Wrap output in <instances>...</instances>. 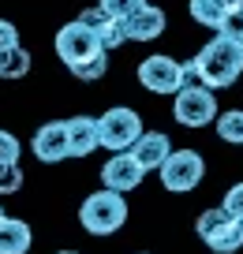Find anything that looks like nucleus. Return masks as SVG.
<instances>
[{
	"label": "nucleus",
	"instance_id": "f257e3e1",
	"mask_svg": "<svg viewBox=\"0 0 243 254\" xmlns=\"http://www.w3.org/2000/svg\"><path fill=\"white\" fill-rule=\"evenodd\" d=\"M195 71H198V82H202L206 90L232 86V82L243 75V45H236V41H228V38H221V34H213L210 45L198 49V56H195Z\"/></svg>",
	"mask_w": 243,
	"mask_h": 254
},
{
	"label": "nucleus",
	"instance_id": "f03ea898",
	"mask_svg": "<svg viewBox=\"0 0 243 254\" xmlns=\"http://www.w3.org/2000/svg\"><path fill=\"white\" fill-rule=\"evenodd\" d=\"M124 221H127V202L116 190L101 187L79 206V224H82V232H90V236H112V232L124 228Z\"/></svg>",
	"mask_w": 243,
	"mask_h": 254
},
{
	"label": "nucleus",
	"instance_id": "7ed1b4c3",
	"mask_svg": "<svg viewBox=\"0 0 243 254\" xmlns=\"http://www.w3.org/2000/svg\"><path fill=\"white\" fill-rule=\"evenodd\" d=\"M195 232L213 254H236L243 247V224L236 221L225 206H213V209H206V213H198Z\"/></svg>",
	"mask_w": 243,
	"mask_h": 254
},
{
	"label": "nucleus",
	"instance_id": "20e7f679",
	"mask_svg": "<svg viewBox=\"0 0 243 254\" xmlns=\"http://www.w3.org/2000/svg\"><path fill=\"white\" fill-rule=\"evenodd\" d=\"M97 135L101 146L112 153H131V146L142 138V120L135 109H109L97 120Z\"/></svg>",
	"mask_w": 243,
	"mask_h": 254
},
{
	"label": "nucleus",
	"instance_id": "39448f33",
	"mask_svg": "<svg viewBox=\"0 0 243 254\" xmlns=\"http://www.w3.org/2000/svg\"><path fill=\"white\" fill-rule=\"evenodd\" d=\"M202 176H206V161H202L198 150H172L168 161L161 165V183H165V190H172V194L195 190L198 183H202Z\"/></svg>",
	"mask_w": 243,
	"mask_h": 254
},
{
	"label": "nucleus",
	"instance_id": "423d86ee",
	"mask_svg": "<svg viewBox=\"0 0 243 254\" xmlns=\"http://www.w3.org/2000/svg\"><path fill=\"white\" fill-rule=\"evenodd\" d=\"M172 116L180 127H206L217 120V101H213V90H206L202 82H191L176 94Z\"/></svg>",
	"mask_w": 243,
	"mask_h": 254
},
{
	"label": "nucleus",
	"instance_id": "0eeeda50",
	"mask_svg": "<svg viewBox=\"0 0 243 254\" xmlns=\"http://www.w3.org/2000/svg\"><path fill=\"white\" fill-rule=\"evenodd\" d=\"M139 82L150 94H180L183 90V64H176L172 56H146L139 64Z\"/></svg>",
	"mask_w": 243,
	"mask_h": 254
},
{
	"label": "nucleus",
	"instance_id": "6e6552de",
	"mask_svg": "<svg viewBox=\"0 0 243 254\" xmlns=\"http://www.w3.org/2000/svg\"><path fill=\"white\" fill-rule=\"evenodd\" d=\"M101 53H105L101 41L79 23V19L68 23L60 34H56V56H60L68 67H75V64H82V60H94V56H101Z\"/></svg>",
	"mask_w": 243,
	"mask_h": 254
},
{
	"label": "nucleus",
	"instance_id": "1a4fd4ad",
	"mask_svg": "<svg viewBox=\"0 0 243 254\" xmlns=\"http://www.w3.org/2000/svg\"><path fill=\"white\" fill-rule=\"evenodd\" d=\"M142 165L131 157V153H112L109 161H105L101 168V183L105 190H116V194H127V190H135L142 183Z\"/></svg>",
	"mask_w": 243,
	"mask_h": 254
},
{
	"label": "nucleus",
	"instance_id": "9d476101",
	"mask_svg": "<svg viewBox=\"0 0 243 254\" xmlns=\"http://www.w3.org/2000/svg\"><path fill=\"white\" fill-rule=\"evenodd\" d=\"M34 157L45 161V165H56V161L71 157V146H68V127L64 120H53V124H41L34 131Z\"/></svg>",
	"mask_w": 243,
	"mask_h": 254
},
{
	"label": "nucleus",
	"instance_id": "9b49d317",
	"mask_svg": "<svg viewBox=\"0 0 243 254\" xmlns=\"http://www.w3.org/2000/svg\"><path fill=\"white\" fill-rule=\"evenodd\" d=\"M168 153H172V142H168V135H161V131H142V138L131 146V157L142 165V172H161Z\"/></svg>",
	"mask_w": 243,
	"mask_h": 254
},
{
	"label": "nucleus",
	"instance_id": "f8f14e48",
	"mask_svg": "<svg viewBox=\"0 0 243 254\" xmlns=\"http://www.w3.org/2000/svg\"><path fill=\"white\" fill-rule=\"evenodd\" d=\"M120 30H124V41H154V38L165 34V11L154 8V4H146V8L135 11L131 19H124Z\"/></svg>",
	"mask_w": 243,
	"mask_h": 254
},
{
	"label": "nucleus",
	"instance_id": "ddd939ff",
	"mask_svg": "<svg viewBox=\"0 0 243 254\" xmlns=\"http://www.w3.org/2000/svg\"><path fill=\"white\" fill-rule=\"evenodd\" d=\"M64 127H68L71 157H90V153L101 146V135H97V120L94 116H71V120H64Z\"/></svg>",
	"mask_w": 243,
	"mask_h": 254
},
{
	"label": "nucleus",
	"instance_id": "4468645a",
	"mask_svg": "<svg viewBox=\"0 0 243 254\" xmlns=\"http://www.w3.org/2000/svg\"><path fill=\"white\" fill-rule=\"evenodd\" d=\"M79 23H82L97 41H101L105 53H109V49H120V45H124V30H120V23H116V19H109L101 8H86V11H79Z\"/></svg>",
	"mask_w": 243,
	"mask_h": 254
},
{
	"label": "nucleus",
	"instance_id": "2eb2a0df",
	"mask_svg": "<svg viewBox=\"0 0 243 254\" xmlns=\"http://www.w3.org/2000/svg\"><path fill=\"white\" fill-rule=\"evenodd\" d=\"M34 243V232L19 217H0V254H26Z\"/></svg>",
	"mask_w": 243,
	"mask_h": 254
},
{
	"label": "nucleus",
	"instance_id": "dca6fc26",
	"mask_svg": "<svg viewBox=\"0 0 243 254\" xmlns=\"http://www.w3.org/2000/svg\"><path fill=\"white\" fill-rule=\"evenodd\" d=\"M236 8H240V0H191V19L210 26V30H221V23H225Z\"/></svg>",
	"mask_w": 243,
	"mask_h": 254
},
{
	"label": "nucleus",
	"instance_id": "f3484780",
	"mask_svg": "<svg viewBox=\"0 0 243 254\" xmlns=\"http://www.w3.org/2000/svg\"><path fill=\"white\" fill-rule=\"evenodd\" d=\"M26 71H30V53L23 45L0 53V79H23Z\"/></svg>",
	"mask_w": 243,
	"mask_h": 254
},
{
	"label": "nucleus",
	"instance_id": "a211bd4d",
	"mask_svg": "<svg viewBox=\"0 0 243 254\" xmlns=\"http://www.w3.org/2000/svg\"><path fill=\"white\" fill-rule=\"evenodd\" d=\"M217 135H221V142L243 146V109L221 112V116H217Z\"/></svg>",
	"mask_w": 243,
	"mask_h": 254
},
{
	"label": "nucleus",
	"instance_id": "6ab92c4d",
	"mask_svg": "<svg viewBox=\"0 0 243 254\" xmlns=\"http://www.w3.org/2000/svg\"><path fill=\"white\" fill-rule=\"evenodd\" d=\"M105 71H109V53H101V56H94V60H82V64L71 67V75H75L79 82H97Z\"/></svg>",
	"mask_w": 243,
	"mask_h": 254
},
{
	"label": "nucleus",
	"instance_id": "aec40b11",
	"mask_svg": "<svg viewBox=\"0 0 243 254\" xmlns=\"http://www.w3.org/2000/svg\"><path fill=\"white\" fill-rule=\"evenodd\" d=\"M97 8H101L109 19L124 23V19H131V15H135V11H142V8H146V0H101Z\"/></svg>",
	"mask_w": 243,
	"mask_h": 254
},
{
	"label": "nucleus",
	"instance_id": "412c9836",
	"mask_svg": "<svg viewBox=\"0 0 243 254\" xmlns=\"http://www.w3.org/2000/svg\"><path fill=\"white\" fill-rule=\"evenodd\" d=\"M217 34H221V38H228V41H236V45H243V4L225 19V23H221Z\"/></svg>",
	"mask_w": 243,
	"mask_h": 254
},
{
	"label": "nucleus",
	"instance_id": "4be33fe9",
	"mask_svg": "<svg viewBox=\"0 0 243 254\" xmlns=\"http://www.w3.org/2000/svg\"><path fill=\"white\" fill-rule=\"evenodd\" d=\"M19 187H23L19 165H4V161H0V194H15Z\"/></svg>",
	"mask_w": 243,
	"mask_h": 254
},
{
	"label": "nucleus",
	"instance_id": "5701e85b",
	"mask_svg": "<svg viewBox=\"0 0 243 254\" xmlns=\"http://www.w3.org/2000/svg\"><path fill=\"white\" fill-rule=\"evenodd\" d=\"M19 150H23V146H19V138L11 135V131H4V127H0V161H4V165H19Z\"/></svg>",
	"mask_w": 243,
	"mask_h": 254
},
{
	"label": "nucleus",
	"instance_id": "b1692460",
	"mask_svg": "<svg viewBox=\"0 0 243 254\" xmlns=\"http://www.w3.org/2000/svg\"><path fill=\"white\" fill-rule=\"evenodd\" d=\"M221 206H225L228 213H232L236 221L243 224V183H236V187L228 190V194H225V202H221Z\"/></svg>",
	"mask_w": 243,
	"mask_h": 254
},
{
	"label": "nucleus",
	"instance_id": "393cba45",
	"mask_svg": "<svg viewBox=\"0 0 243 254\" xmlns=\"http://www.w3.org/2000/svg\"><path fill=\"white\" fill-rule=\"evenodd\" d=\"M8 49H19V30H15V23L0 19V53H8Z\"/></svg>",
	"mask_w": 243,
	"mask_h": 254
},
{
	"label": "nucleus",
	"instance_id": "a878e982",
	"mask_svg": "<svg viewBox=\"0 0 243 254\" xmlns=\"http://www.w3.org/2000/svg\"><path fill=\"white\" fill-rule=\"evenodd\" d=\"M56 254H79V251H56Z\"/></svg>",
	"mask_w": 243,
	"mask_h": 254
},
{
	"label": "nucleus",
	"instance_id": "bb28decb",
	"mask_svg": "<svg viewBox=\"0 0 243 254\" xmlns=\"http://www.w3.org/2000/svg\"><path fill=\"white\" fill-rule=\"evenodd\" d=\"M135 254H150V251H135Z\"/></svg>",
	"mask_w": 243,
	"mask_h": 254
},
{
	"label": "nucleus",
	"instance_id": "cd10ccee",
	"mask_svg": "<svg viewBox=\"0 0 243 254\" xmlns=\"http://www.w3.org/2000/svg\"><path fill=\"white\" fill-rule=\"evenodd\" d=\"M0 217H4V206H0Z\"/></svg>",
	"mask_w": 243,
	"mask_h": 254
},
{
	"label": "nucleus",
	"instance_id": "c85d7f7f",
	"mask_svg": "<svg viewBox=\"0 0 243 254\" xmlns=\"http://www.w3.org/2000/svg\"><path fill=\"white\" fill-rule=\"evenodd\" d=\"M240 4H243V0H240Z\"/></svg>",
	"mask_w": 243,
	"mask_h": 254
}]
</instances>
